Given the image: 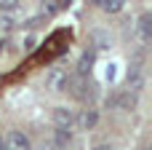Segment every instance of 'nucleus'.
<instances>
[{
    "label": "nucleus",
    "instance_id": "nucleus-8",
    "mask_svg": "<svg viewBox=\"0 0 152 150\" xmlns=\"http://www.w3.org/2000/svg\"><path fill=\"white\" fill-rule=\"evenodd\" d=\"M139 35H142V40L144 43H150L152 40V27H150V13H144L142 19H139Z\"/></svg>",
    "mask_w": 152,
    "mask_h": 150
},
{
    "label": "nucleus",
    "instance_id": "nucleus-9",
    "mask_svg": "<svg viewBox=\"0 0 152 150\" xmlns=\"http://www.w3.org/2000/svg\"><path fill=\"white\" fill-rule=\"evenodd\" d=\"M72 142V129H56V142H53V148H64V145H69Z\"/></svg>",
    "mask_w": 152,
    "mask_h": 150
},
{
    "label": "nucleus",
    "instance_id": "nucleus-11",
    "mask_svg": "<svg viewBox=\"0 0 152 150\" xmlns=\"http://www.w3.org/2000/svg\"><path fill=\"white\" fill-rule=\"evenodd\" d=\"M91 150H112V145L110 142H99V145H94Z\"/></svg>",
    "mask_w": 152,
    "mask_h": 150
},
{
    "label": "nucleus",
    "instance_id": "nucleus-6",
    "mask_svg": "<svg viewBox=\"0 0 152 150\" xmlns=\"http://www.w3.org/2000/svg\"><path fill=\"white\" fill-rule=\"evenodd\" d=\"M115 105H118V110H126V113H131V110L136 107V94H131V91H123V94H118Z\"/></svg>",
    "mask_w": 152,
    "mask_h": 150
},
{
    "label": "nucleus",
    "instance_id": "nucleus-12",
    "mask_svg": "<svg viewBox=\"0 0 152 150\" xmlns=\"http://www.w3.org/2000/svg\"><path fill=\"white\" fill-rule=\"evenodd\" d=\"M37 150H56V148H53V142H43Z\"/></svg>",
    "mask_w": 152,
    "mask_h": 150
},
{
    "label": "nucleus",
    "instance_id": "nucleus-10",
    "mask_svg": "<svg viewBox=\"0 0 152 150\" xmlns=\"http://www.w3.org/2000/svg\"><path fill=\"white\" fill-rule=\"evenodd\" d=\"M91 62H94V54H83V56H80V64H77V75H80V78L91 70Z\"/></svg>",
    "mask_w": 152,
    "mask_h": 150
},
{
    "label": "nucleus",
    "instance_id": "nucleus-7",
    "mask_svg": "<svg viewBox=\"0 0 152 150\" xmlns=\"http://www.w3.org/2000/svg\"><path fill=\"white\" fill-rule=\"evenodd\" d=\"M96 5H99L104 13H118V11H123L126 3H123V0H99Z\"/></svg>",
    "mask_w": 152,
    "mask_h": 150
},
{
    "label": "nucleus",
    "instance_id": "nucleus-4",
    "mask_svg": "<svg viewBox=\"0 0 152 150\" xmlns=\"http://www.w3.org/2000/svg\"><path fill=\"white\" fill-rule=\"evenodd\" d=\"M69 72L67 70H53L51 72V78H48V86L53 89V91H67V86H69Z\"/></svg>",
    "mask_w": 152,
    "mask_h": 150
},
{
    "label": "nucleus",
    "instance_id": "nucleus-5",
    "mask_svg": "<svg viewBox=\"0 0 152 150\" xmlns=\"http://www.w3.org/2000/svg\"><path fill=\"white\" fill-rule=\"evenodd\" d=\"M91 40H94V48H99V51L112 48V35L104 32V30H94V32H91Z\"/></svg>",
    "mask_w": 152,
    "mask_h": 150
},
{
    "label": "nucleus",
    "instance_id": "nucleus-2",
    "mask_svg": "<svg viewBox=\"0 0 152 150\" xmlns=\"http://www.w3.org/2000/svg\"><path fill=\"white\" fill-rule=\"evenodd\" d=\"M53 126L56 129H72L75 126V113L69 110V107H64V105H59V107H53Z\"/></svg>",
    "mask_w": 152,
    "mask_h": 150
},
{
    "label": "nucleus",
    "instance_id": "nucleus-3",
    "mask_svg": "<svg viewBox=\"0 0 152 150\" xmlns=\"http://www.w3.org/2000/svg\"><path fill=\"white\" fill-rule=\"evenodd\" d=\"M75 123H77L83 132H91V129L99 123V110H94V107H86V110H80V115L75 118Z\"/></svg>",
    "mask_w": 152,
    "mask_h": 150
},
{
    "label": "nucleus",
    "instance_id": "nucleus-1",
    "mask_svg": "<svg viewBox=\"0 0 152 150\" xmlns=\"http://www.w3.org/2000/svg\"><path fill=\"white\" fill-rule=\"evenodd\" d=\"M3 150H32V142L24 132H16L11 129L5 137H3Z\"/></svg>",
    "mask_w": 152,
    "mask_h": 150
}]
</instances>
